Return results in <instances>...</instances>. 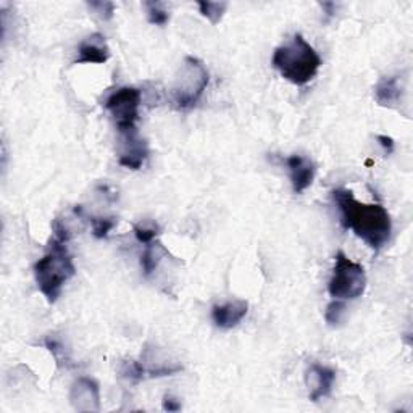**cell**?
I'll list each match as a JSON object with an SVG mask.
<instances>
[{
    "label": "cell",
    "mask_w": 413,
    "mask_h": 413,
    "mask_svg": "<svg viewBox=\"0 0 413 413\" xmlns=\"http://www.w3.org/2000/svg\"><path fill=\"white\" fill-rule=\"evenodd\" d=\"M376 141L380 143L386 155H391L394 152V139L389 138V136H376Z\"/></svg>",
    "instance_id": "cell-24"
},
{
    "label": "cell",
    "mask_w": 413,
    "mask_h": 413,
    "mask_svg": "<svg viewBox=\"0 0 413 413\" xmlns=\"http://www.w3.org/2000/svg\"><path fill=\"white\" fill-rule=\"evenodd\" d=\"M76 273L73 258L70 255L67 244L55 238L49 241V250L34 265V278L43 296L49 304H55L60 297L62 289Z\"/></svg>",
    "instance_id": "cell-3"
},
{
    "label": "cell",
    "mask_w": 413,
    "mask_h": 413,
    "mask_svg": "<svg viewBox=\"0 0 413 413\" xmlns=\"http://www.w3.org/2000/svg\"><path fill=\"white\" fill-rule=\"evenodd\" d=\"M123 138H125V152L121 153L118 162H120L121 167H125L128 170H141L143 168L144 162L147 160V155H149V149H147V144L143 139L139 138L138 129H133V131L121 133Z\"/></svg>",
    "instance_id": "cell-10"
},
{
    "label": "cell",
    "mask_w": 413,
    "mask_h": 413,
    "mask_svg": "<svg viewBox=\"0 0 413 413\" xmlns=\"http://www.w3.org/2000/svg\"><path fill=\"white\" fill-rule=\"evenodd\" d=\"M144 7L147 10V20H149L150 25L165 26L170 21V13L163 9L162 4L145 2Z\"/></svg>",
    "instance_id": "cell-17"
},
{
    "label": "cell",
    "mask_w": 413,
    "mask_h": 413,
    "mask_svg": "<svg viewBox=\"0 0 413 413\" xmlns=\"http://www.w3.org/2000/svg\"><path fill=\"white\" fill-rule=\"evenodd\" d=\"M91 223H92V234L96 236L97 239L107 238L111 229L116 226L115 218H96V216H91Z\"/></svg>",
    "instance_id": "cell-19"
},
{
    "label": "cell",
    "mask_w": 413,
    "mask_h": 413,
    "mask_svg": "<svg viewBox=\"0 0 413 413\" xmlns=\"http://www.w3.org/2000/svg\"><path fill=\"white\" fill-rule=\"evenodd\" d=\"M87 7L96 11L102 20H111L115 13V4L114 2H89Z\"/></svg>",
    "instance_id": "cell-20"
},
{
    "label": "cell",
    "mask_w": 413,
    "mask_h": 413,
    "mask_svg": "<svg viewBox=\"0 0 413 413\" xmlns=\"http://www.w3.org/2000/svg\"><path fill=\"white\" fill-rule=\"evenodd\" d=\"M163 410L180 412L181 410V402L178 399L171 397V395H165V397H163Z\"/></svg>",
    "instance_id": "cell-25"
},
{
    "label": "cell",
    "mask_w": 413,
    "mask_h": 413,
    "mask_svg": "<svg viewBox=\"0 0 413 413\" xmlns=\"http://www.w3.org/2000/svg\"><path fill=\"white\" fill-rule=\"evenodd\" d=\"M336 381V371L326 365L312 363L307 371V385L312 386L310 400L318 402L324 397H329L333 392V386Z\"/></svg>",
    "instance_id": "cell-8"
},
{
    "label": "cell",
    "mask_w": 413,
    "mask_h": 413,
    "mask_svg": "<svg viewBox=\"0 0 413 413\" xmlns=\"http://www.w3.org/2000/svg\"><path fill=\"white\" fill-rule=\"evenodd\" d=\"M344 315H346L344 300L333 299L331 302L328 304L326 310H324V320H326L329 326H338V324L344 320Z\"/></svg>",
    "instance_id": "cell-18"
},
{
    "label": "cell",
    "mask_w": 413,
    "mask_h": 413,
    "mask_svg": "<svg viewBox=\"0 0 413 413\" xmlns=\"http://www.w3.org/2000/svg\"><path fill=\"white\" fill-rule=\"evenodd\" d=\"M249 312L247 300H231V302L215 305L211 309V320L221 329H231L244 320Z\"/></svg>",
    "instance_id": "cell-11"
},
{
    "label": "cell",
    "mask_w": 413,
    "mask_h": 413,
    "mask_svg": "<svg viewBox=\"0 0 413 413\" xmlns=\"http://www.w3.org/2000/svg\"><path fill=\"white\" fill-rule=\"evenodd\" d=\"M402 99V87L397 76H385L375 86V100L386 109H395Z\"/></svg>",
    "instance_id": "cell-13"
},
{
    "label": "cell",
    "mask_w": 413,
    "mask_h": 413,
    "mask_svg": "<svg viewBox=\"0 0 413 413\" xmlns=\"http://www.w3.org/2000/svg\"><path fill=\"white\" fill-rule=\"evenodd\" d=\"M286 165L292 191L296 194H302L315 180V163L304 155H291L286 158Z\"/></svg>",
    "instance_id": "cell-9"
},
{
    "label": "cell",
    "mask_w": 413,
    "mask_h": 413,
    "mask_svg": "<svg viewBox=\"0 0 413 413\" xmlns=\"http://www.w3.org/2000/svg\"><path fill=\"white\" fill-rule=\"evenodd\" d=\"M271 63L286 81L294 86H305L316 76L321 58L302 34H294L287 44L275 49Z\"/></svg>",
    "instance_id": "cell-2"
},
{
    "label": "cell",
    "mask_w": 413,
    "mask_h": 413,
    "mask_svg": "<svg viewBox=\"0 0 413 413\" xmlns=\"http://www.w3.org/2000/svg\"><path fill=\"white\" fill-rule=\"evenodd\" d=\"M143 94L138 87H120L115 92H111L109 99L105 100L104 107L107 109L116 123L118 131L128 133L133 129H138L136 123L139 120V107Z\"/></svg>",
    "instance_id": "cell-6"
},
{
    "label": "cell",
    "mask_w": 413,
    "mask_h": 413,
    "mask_svg": "<svg viewBox=\"0 0 413 413\" xmlns=\"http://www.w3.org/2000/svg\"><path fill=\"white\" fill-rule=\"evenodd\" d=\"M160 250H163V247L158 241L145 244V249L141 255V268H143L145 276H150L157 270L158 263H160Z\"/></svg>",
    "instance_id": "cell-14"
},
{
    "label": "cell",
    "mask_w": 413,
    "mask_h": 413,
    "mask_svg": "<svg viewBox=\"0 0 413 413\" xmlns=\"http://www.w3.org/2000/svg\"><path fill=\"white\" fill-rule=\"evenodd\" d=\"M320 7L326 11V15L329 16V18H331V16L336 13V4H333V2H323V4H320Z\"/></svg>",
    "instance_id": "cell-26"
},
{
    "label": "cell",
    "mask_w": 413,
    "mask_h": 413,
    "mask_svg": "<svg viewBox=\"0 0 413 413\" xmlns=\"http://www.w3.org/2000/svg\"><path fill=\"white\" fill-rule=\"evenodd\" d=\"M45 347L47 349H49V352L52 353V356H54V358H55V362H57V365H60L62 362H65L67 363V356H65V349H63V346H62V342H58L57 339H54V338H45Z\"/></svg>",
    "instance_id": "cell-22"
},
{
    "label": "cell",
    "mask_w": 413,
    "mask_h": 413,
    "mask_svg": "<svg viewBox=\"0 0 413 413\" xmlns=\"http://www.w3.org/2000/svg\"><path fill=\"white\" fill-rule=\"evenodd\" d=\"M133 231H134L136 239H138L141 244H150L157 239V236H158L157 228H145V226H141V225H136L133 228Z\"/></svg>",
    "instance_id": "cell-21"
},
{
    "label": "cell",
    "mask_w": 413,
    "mask_h": 413,
    "mask_svg": "<svg viewBox=\"0 0 413 413\" xmlns=\"http://www.w3.org/2000/svg\"><path fill=\"white\" fill-rule=\"evenodd\" d=\"M110 47L107 40L100 33H94L89 38H86L78 47V58L76 65L82 63H99L102 65L110 58Z\"/></svg>",
    "instance_id": "cell-12"
},
{
    "label": "cell",
    "mask_w": 413,
    "mask_h": 413,
    "mask_svg": "<svg viewBox=\"0 0 413 413\" xmlns=\"http://www.w3.org/2000/svg\"><path fill=\"white\" fill-rule=\"evenodd\" d=\"M210 75L202 60L187 55L173 84V104L178 110H191L197 105L209 86Z\"/></svg>",
    "instance_id": "cell-4"
},
{
    "label": "cell",
    "mask_w": 413,
    "mask_h": 413,
    "mask_svg": "<svg viewBox=\"0 0 413 413\" xmlns=\"http://www.w3.org/2000/svg\"><path fill=\"white\" fill-rule=\"evenodd\" d=\"M333 197L341 211L342 226L352 229L357 238L375 252H380L389 243L392 221L385 206L381 204L358 202L353 192L347 189H336Z\"/></svg>",
    "instance_id": "cell-1"
},
{
    "label": "cell",
    "mask_w": 413,
    "mask_h": 413,
    "mask_svg": "<svg viewBox=\"0 0 413 413\" xmlns=\"http://www.w3.org/2000/svg\"><path fill=\"white\" fill-rule=\"evenodd\" d=\"M365 287H367L365 268L339 250L336 253L333 276L328 285L329 296L338 300H353L362 296Z\"/></svg>",
    "instance_id": "cell-5"
},
{
    "label": "cell",
    "mask_w": 413,
    "mask_h": 413,
    "mask_svg": "<svg viewBox=\"0 0 413 413\" xmlns=\"http://www.w3.org/2000/svg\"><path fill=\"white\" fill-rule=\"evenodd\" d=\"M52 233H54L55 239H58L60 243H65V244H67L70 241V238H72V236H70L68 228L65 226L63 223L58 220V218H57V220L52 221Z\"/></svg>",
    "instance_id": "cell-23"
},
{
    "label": "cell",
    "mask_w": 413,
    "mask_h": 413,
    "mask_svg": "<svg viewBox=\"0 0 413 413\" xmlns=\"http://www.w3.org/2000/svg\"><path fill=\"white\" fill-rule=\"evenodd\" d=\"M70 402L78 412H100L99 382L92 378H78L70 389Z\"/></svg>",
    "instance_id": "cell-7"
},
{
    "label": "cell",
    "mask_w": 413,
    "mask_h": 413,
    "mask_svg": "<svg viewBox=\"0 0 413 413\" xmlns=\"http://www.w3.org/2000/svg\"><path fill=\"white\" fill-rule=\"evenodd\" d=\"M200 13H202L211 25H218L228 9V2H199Z\"/></svg>",
    "instance_id": "cell-16"
},
{
    "label": "cell",
    "mask_w": 413,
    "mask_h": 413,
    "mask_svg": "<svg viewBox=\"0 0 413 413\" xmlns=\"http://www.w3.org/2000/svg\"><path fill=\"white\" fill-rule=\"evenodd\" d=\"M120 376L123 380H126L131 382V385H138L143 380H145L147 376V370L144 367L143 362H138V360H125L120 365Z\"/></svg>",
    "instance_id": "cell-15"
}]
</instances>
